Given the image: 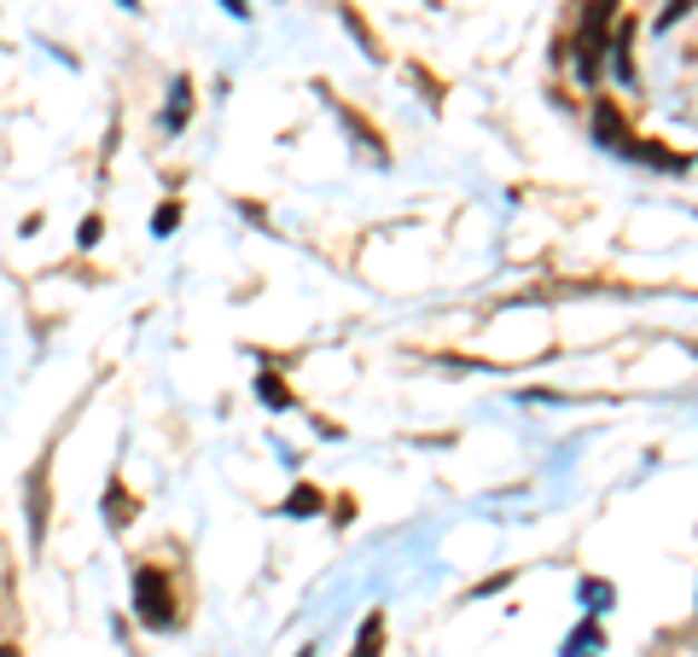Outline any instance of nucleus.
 <instances>
[{
  "mask_svg": "<svg viewBox=\"0 0 698 657\" xmlns=\"http://www.w3.org/2000/svg\"><path fill=\"white\" fill-rule=\"evenodd\" d=\"M99 233H106V227H99V216H88V221H82V233H76V245L88 250V245H99Z\"/></svg>",
  "mask_w": 698,
  "mask_h": 657,
  "instance_id": "nucleus-10",
  "label": "nucleus"
},
{
  "mask_svg": "<svg viewBox=\"0 0 698 657\" xmlns=\"http://www.w3.org/2000/svg\"><path fill=\"white\" fill-rule=\"evenodd\" d=\"M593 129H600V140H606V146H629V135L617 129V111H611V106L593 111Z\"/></svg>",
  "mask_w": 698,
  "mask_h": 657,
  "instance_id": "nucleus-8",
  "label": "nucleus"
},
{
  "mask_svg": "<svg viewBox=\"0 0 698 657\" xmlns=\"http://www.w3.org/2000/svg\"><path fill=\"white\" fill-rule=\"evenodd\" d=\"M297 657H308V651H297Z\"/></svg>",
  "mask_w": 698,
  "mask_h": 657,
  "instance_id": "nucleus-15",
  "label": "nucleus"
},
{
  "mask_svg": "<svg viewBox=\"0 0 698 657\" xmlns=\"http://www.w3.org/2000/svg\"><path fill=\"white\" fill-rule=\"evenodd\" d=\"M256 396H263V401H268V408H292V390H286V385H279V378H274V372H256Z\"/></svg>",
  "mask_w": 698,
  "mask_h": 657,
  "instance_id": "nucleus-6",
  "label": "nucleus"
},
{
  "mask_svg": "<svg viewBox=\"0 0 698 657\" xmlns=\"http://www.w3.org/2000/svg\"><path fill=\"white\" fill-rule=\"evenodd\" d=\"M286 512H292V518H315V512H321V489H308V484H303V489H292Z\"/></svg>",
  "mask_w": 698,
  "mask_h": 657,
  "instance_id": "nucleus-7",
  "label": "nucleus"
},
{
  "mask_svg": "<svg viewBox=\"0 0 698 657\" xmlns=\"http://www.w3.org/2000/svg\"><path fill=\"white\" fill-rule=\"evenodd\" d=\"M227 12H233V18H245L250 7H245V0H227Z\"/></svg>",
  "mask_w": 698,
  "mask_h": 657,
  "instance_id": "nucleus-12",
  "label": "nucleus"
},
{
  "mask_svg": "<svg viewBox=\"0 0 698 657\" xmlns=\"http://www.w3.org/2000/svg\"><path fill=\"white\" fill-rule=\"evenodd\" d=\"M41 536H47V466L30 471V541L41 547Z\"/></svg>",
  "mask_w": 698,
  "mask_h": 657,
  "instance_id": "nucleus-3",
  "label": "nucleus"
},
{
  "mask_svg": "<svg viewBox=\"0 0 698 657\" xmlns=\"http://www.w3.org/2000/svg\"><path fill=\"white\" fill-rule=\"evenodd\" d=\"M135 617L146 628H169L175 623V599H169V583H164V570H140L135 576Z\"/></svg>",
  "mask_w": 698,
  "mask_h": 657,
  "instance_id": "nucleus-1",
  "label": "nucleus"
},
{
  "mask_svg": "<svg viewBox=\"0 0 698 657\" xmlns=\"http://www.w3.org/2000/svg\"><path fill=\"white\" fill-rule=\"evenodd\" d=\"M582 594H588V599H593V611H606V599H611V588H606V583H588V588H582Z\"/></svg>",
  "mask_w": 698,
  "mask_h": 657,
  "instance_id": "nucleus-11",
  "label": "nucleus"
},
{
  "mask_svg": "<svg viewBox=\"0 0 698 657\" xmlns=\"http://www.w3.org/2000/svg\"><path fill=\"white\" fill-rule=\"evenodd\" d=\"M0 657H18V651H12V646H0Z\"/></svg>",
  "mask_w": 698,
  "mask_h": 657,
  "instance_id": "nucleus-14",
  "label": "nucleus"
},
{
  "mask_svg": "<svg viewBox=\"0 0 698 657\" xmlns=\"http://www.w3.org/2000/svg\"><path fill=\"white\" fill-rule=\"evenodd\" d=\"M128 518H135V500H128V489H122V484H111V489H106V524H111V529H122Z\"/></svg>",
  "mask_w": 698,
  "mask_h": 657,
  "instance_id": "nucleus-5",
  "label": "nucleus"
},
{
  "mask_svg": "<svg viewBox=\"0 0 698 657\" xmlns=\"http://www.w3.org/2000/svg\"><path fill=\"white\" fill-rule=\"evenodd\" d=\"M187 117H193V82H187V76H175L169 111H164V135H180V129H187Z\"/></svg>",
  "mask_w": 698,
  "mask_h": 657,
  "instance_id": "nucleus-2",
  "label": "nucleus"
},
{
  "mask_svg": "<svg viewBox=\"0 0 698 657\" xmlns=\"http://www.w3.org/2000/svg\"><path fill=\"white\" fill-rule=\"evenodd\" d=\"M175 221H180V205H164L158 216H151V233H158V239H164V233H169V227H175Z\"/></svg>",
  "mask_w": 698,
  "mask_h": 657,
  "instance_id": "nucleus-9",
  "label": "nucleus"
},
{
  "mask_svg": "<svg viewBox=\"0 0 698 657\" xmlns=\"http://www.w3.org/2000/svg\"><path fill=\"white\" fill-rule=\"evenodd\" d=\"M355 657H384V611H367V623L355 635Z\"/></svg>",
  "mask_w": 698,
  "mask_h": 657,
  "instance_id": "nucleus-4",
  "label": "nucleus"
},
{
  "mask_svg": "<svg viewBox=\"0 0 698 657\" xmlns=\"http://www.w3.org/2000/svg\"><path fill=\"white\" fill-rule=\"evenodd\" d=\"M117 7H128V12H140V0H117Z\"/></svg>",
  "mask_w": 698,
  "mask_h": 657,
  "instance_id": "nucleus-13",
  "label": "nucleus"
}]
</instances>
